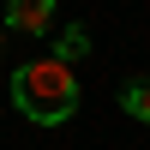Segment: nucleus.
<instances>
[{"label":"nucleus","instance_id":"nucleus-1","mask_svg":"<svg viewBox=\"0 0 150 150\" xmlns=\"http://www.w3.org/2000/svg\"><path fill=\"white\" fill-rule=\"evenodd\" d=\"M12 102H18V114L36 120V126H66V120L78 114V78H72L66 60L42 54V60H30V66L12 72Z\"/></svg>","mask_w":150,"mask_h":150},{"label":"nucleus","instance_id":"nucleus-2","mask_svg":"<svg viewBox=\"0 0 150 150\" xmlns=\"http://www.w3.org/2000/svg\"><path fill=\"white\" fill-rule=\"evenodd\" d=\"M54 0H6V30H24V36H48L54 30Z\"/></svg>","mask_w":150,"mask_h":150},{"label":"nucleus","instance_id":"nucleus-3","mask_svg":"<svg viewBox=\"0 0 150 150\" xmlns=\"http://www.w3.org/2000/svg\"><path fill=\"white\" fill-rule=\"evenodd\" d=\"M48 42H54V60H66V66H78L84 54H90V30H84V24H66V30H48Z\"/></svg>","mask_w":150,"mask_h":150},{"label":"nucleus","instance_id":"nucleus-4","mask_svg":"<svg viewBox=\"0 0 150 150\" xmlns=\"http://www.w3.org/2000/svg\"><path fill=\"white\" fill-rule=\"evenodd\" d=\"M120 108L150 126V78H126V84H120Z\"/></svg>","mask_w":150,"mask_h":150},{"label":"nucleus","instance_id":"nucleus-5","mask_svg":"<svg viewBox=\"0 0 150 150\" xmlns=\"http://www.w3.org/2000/svg\"><path fill=\"white\" fill-rule=\"evenodd\" d=\"M0 54H6V24H0Z\"/></svg>","mask_w":150,"mask_h":150}]
</instances>
